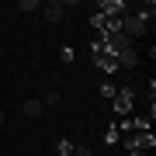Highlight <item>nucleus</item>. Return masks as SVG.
Returning a JSON list of instances; mask_svg holds the SVG:
<instances>
[{
    "mask_svg": "<svg viewBox=\"0 0 156 156\" xmlns=\"http://www.w3.org/2000/svg\"><path fill=\"white\" fill-rule=\"evenodd\" d=\"M146 28H149V24H146L139 14H125V17H122V28H118V31H122L128 42H135V38H142V35H146Z\"/></svg>",
    "mask_w": 156,
    "mask_h": 156,
    "instance_id": "obj_1",
    "label": "nucleus"
},
{
    "mask_svg": "<svg viewBox=\"0 0 156 156\" xmlns=\"http://www.w3.org/2000/svg\"><path fill=\"white\" fill-rule=\"evenodd\" d=\"M42 17L49 24H59L62 17H66V4L62 0H49V4H42Z\"/></svg>",
    "mask_w": 156,
    "mask_h": 156,
    "instance_id": "obj_2",
    "label": "nucleus"
},
{
    "mask_svg": "<svg viewBox=\"0 0 156 156\" xmlns=\"http://www.w3.org/2000/svg\"><path fill=\"white\" fill-rule=\"evenodd\" d=\"M94 66H101V69H104V73H115L118 69V62H115V56H111V52H104V45H94Z\"/></svg>",
    "mask_w": 156,
    "mask_h": 156,
    "instance_id": "obj_3",
    "label": "nucleus"
},
{
    "mask_svg": "<svg viewBox=\"0 0 156 156\" xmlns=\"http://www.w3.org/2000/svg\"><path fill=\"white\" fill-rule=\"evenodd\" d=\"M115 62H118L122 69H135V66H139V56H135V45H132V49H122V52L115 56Z\"/></svg>",
    "mask_w": 156,
    "mask_h": 156,
    "instance_id": "obj_4",
    "label": "nucleus"
},
{
    "mask_svg": "<svg viewBox=\"0 0 156 156\" xmlns=\"http://www.w3.org/2000/svg\"><path fill=\"white\" fill-rule=\"evenodd\" d=\"M21 115H24V118H42V115H45V104H42L38 97H31V101L21 104Z\"/></svg>",
    "mask_w": 156,
    "mask_h": 156,
    "instance_id": "obj_5",
    "label": "nucleus"
},
{
    "mask_svg": "<svg viewBox=\"0 0 156 156\" xmlns=\"http://www.w3.org/2000/svg\"><path fill=\"white\" fill-rule=\"evenodd\" d=\"M38 101H42L45 108H56L59 104V90H45V97H38Z\"/></svg>",
    "mask_w": 156,
    "mask_h": 156,
    "instance_id": "obj_6",
    "label": "nucleus"
},
{
    "mask_svg": "<svg viewBox=\"0 0 156 156\" xmlns=\"http://www.w3.org/2000/svg\"><path fill=\"white\" fill-rule=\"evenodd\" d=\"M17 11H42V4H38V0H21V4H17Z\"/></svg>",
    "mask_w": 156,
    "mask_h": 156,
    "instance_id": "obj_7",
    "label": "nucleus"
},
{
    "mask_svg": "<svg viewBox=\"0 0 156 156\" xmlns=\"http://www.w3.org/2000/svg\"><path fill=\"white\" fill-rule=\"evenodd\" d=\"M56 153H59V156H73V142H66V139L56 142Z\"/></svg>",
    "mask_w": 156,
    "mask_h": 156,
    "instance_id": "obj_8",
    "label": "nucleus"
},
{
    "mask_svg": "<svg viewBox=\"0 0 156 156\" xmlns=\"http://www.w3.org/2000/svg\"><path fill=\"white\" fill-rule=\"evenodd\" d=\"M115 94H118V90H115L111 83H101V97H108V101H115Z\"/></svg>",
    "mask_w": 156,
    "mask_h": 156,
    "instance_id": "obj_9",
    "label": "nucleus"
},
{
    "mask_svg": "<svg viewBox=\"0 0 156 156\" xmlns=\"http://www.w3.org/2000/svg\"><path fill=\"white\" fill-rule=\"evenodd\" d=\"M4 125H7V111L0 108V128H4Z\"/></svg>",
    "mask_w": 156,
    "mask_h": 156,
    "instance_id": "obj_10",
    "label": "nucleus"
}]
</instances>
